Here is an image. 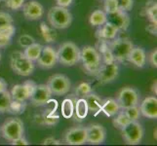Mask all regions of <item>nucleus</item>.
<instances>
[{
    "instance_id": "15",
    "label": "nucleus",
    "mask_w": 157,
    "mask_h": 146,
    "mask_svg": "<svg viewBox=\"0 0 157 146\" xmlns=\"http://www.w3.org/2000/svg\"><path fill=\"white\" fill-rule=\"evenodd\" d=\"M52 94L46 84L36 85V87L31 94L29 99L34 106H42L47 104L51 99Z\"/></svg>"
},
{
    "instance_id": "22",
    "label": "nucleus",
    "mask_w": 157,
    "mask_h": 146,
    "mask_svg": "<svg viewBox=\"0 0 157 146\" xmlns=\"http://www.w3.org/2000/svg\"><path fill=\"white\" fill-rule=\"evenodd\" d=\"M119 111H120V107H119V104L116 99H106L102 100L101 112H104L107 117H113Z\"/></svg>"
},
{
    "instance_id": "46",
    "label": "nucleus",
    "mask_w": 157,
    "mask_h": 146,
    "mask_svg": "<svg viewBox=\"0 0 157 146\" xmlns=\"http://www.w3.org/2000/svg\"><path fill=\"white\" fill-rule=\"evenodd\" d=\"M0 59H1V54H0Z\"/></svg>"
},
{
    "instance_id": "42",
    "label": "nucleus",
    "mask_w": 157,
    "mask_h": 146,
    "mask_svg": "<svg viewBox=\"0 0 157 146\" xmlns=\"http://www.w3.org/2000/svg\"><path fill=\"white\" fill-rule=\"evenodd\" d=\"M11 144L12 145H29V143L24 137H21L19 138L14 139L13 141H11Z\"/></svg>"
},
{
    "instance_id": "47",
    "label": "nucleus",
    "mask_w": 157,
    "mask_h": 146,
    "mask_svg": "<svg viewBox=\"0 0 157 146\" xmlns=\"http://www.w3.org/2000/svg\"><path fill=\"white\" fill-rule=\"evenodd\" d=\"M0 1H1V0H0Z\"/></svg>"
},
{
    "instance_id": "10",
    "label": "nucleus",
    "mask_w": 157,
    "mask_h": 146,
    "mask_svg": "<svg viewBox=\"0 0 157 146\" xmlns=\"http://www.w3.org/2000/svg\"><path fill=\"white\" fill-rule=\"evenodd\" d=\"M36 85L37 84L33 82V81L28 80L24 84H18L13 86L12 90L10 92L12 99L25 102L28 99H29L31 94L33 93V91L36 87Z\"/></svg>"
},
{
    "instance_id": "37",
    "label": "nucleus",
    "mask_w": 157,
    "mask_h": 146,
    "mask_svg": "<svg viewBox=\"0 0 157 146\" xmlns=\"http://www.w3.org/2000/svg\"><path fill=\"white\" fill-rule=\"evenodd\" d=\"M25 0H5L6 6L11 10H20L25 4Z\"/></svg>"
},
{
    "instance_id": "38",
    "label": "nucleus",
    "mask_w": 157,
    "mask_h": 146,
    "mask_svg": "<svg viewBox=\"0 0 157 146\" xmlns=\"http://www.w3.org/2000/svg\"><path fill=\"white\" fill-rule=\"evenodd\" d=\"M14 23L12 16L9 15L8 13L0 12V28L7 24H12Z\"/></svg>"
},
{
    "instance_id": "12",
    "label": "nucleus",
    "mask_w": 157,
    "mask_h": 146,
    "mask_svg": "<svg viewBox=\"0 0 157 146\" xmlns=\"http://www.w3.org/2000/svg\"><path fill=\"white\" fill-rule=\"evenodd\" d=\"M64 142L68 145H83L87 142V131L85 127H74L67 129L63 136Z\"/></svg>"
},
{
    "instance_id": "13",
    "label": "nucleus",
    "mask_w": 157,
    "mask_h": 146,
    "mask_svg": "<svg viewBox=\"0 0 157 146\" xmlns=\"http://www.w3.org/2000/svg\"><path fill=\"white\" fill-rule=\"evenodd\" d=\"M36 62L42 68L49 69L54 67L58 62L57 51L52 46H44L42 48L41 54Z\"/></svg>"
},
{
    "instance_id": "5",
    "label": "nucleus",
    "mask_w": 157,
    "mask_h": 146,
    "mask_svg": "<svg viewBox=\"0 0 157 146\" xmlns=\"http://www.w3.org/2000/svg\"><path fill=\"white\" fill-rule=\"evenodd\" d=\"M11 68L20 76H29L34 71V63L26 58L23 52L16 51L11 56Z\"/></svg>"
},
{
    "instance_id": "39",
    "label": "nucleus",
    "mask_w": 157,
    "mask_h": 146,
    "mask_svg": "<svg viewBox=\"0 0 157 146\" xmlns=\"http://www.w3.org/2000/svg\"><path fill=\"white\" fill-rule=\"evenodd\" d=\"M42 119L44 124H46L47 126H53L58 123L59 116H54L53 113H51V114H44L42 116Z\"/></svg>"
},
{
    "instance_id": "1",
    "label": "nucleus",
    "mask_w": 157,
    "mask_h": 146,
    "mask_svg": "<svg viewBox=\"0 0 157 146\" xmlns=\"http://www.w3.org/2000/svg\"><path fill=\"white\" fill-rule=\"evenodd\" d=\"M80 61L82 62L86 72L92 76H96L102 64V58L100 51L93 46H85L81 49Z\"/></svg>"
},
{
    "instance_id": "27",
    "label": "nucleus",
    "mask_w": 157,
    "mask_h": 146,
    "mask_svg": "<svg viewBox=\"0 0 157 146\" xmlns=\"http://www.w3.org/2000/svg\"><path fill=\"white\" fill-rule=\"evenodd\" d=\"M11 102H12V96L10 92L5 90L0 93V112H9Z\"/></svg>"
},
{
    "instance_id": "31",
    "label": "nucleus",
    "mask_w": 157,
    "mask_h": 146,
    "mask_svg": "<svg viewBox=\"0 0 157 146\" xmlns=\"http://www.w3.org/2000/svg\"><path fill=\"white\" fill-rule=\"evenodd\" d=\"M126 115L130 119V121H138L140 117V107L139 105H135L132 107H129L124 109Z\"/></svg>"
},
{
    "instance_id": "28",
    "label": "nucleus",
    "mask_w": 157,
    "mask_h": 146,
    "mask_svg": "<svg viewBox=\"0 0 157 146\" xmlns=\"http://www.w3.org/2000/svg\"><path fill=\"white\" fill-rule=\"evenodd\" d=\"M121 110L122 111H119L117 114L114 115V118H113V120H112L113 126L117 129H120L123 127H125L129 122H131L130 121V119L128 118V116L126 115L125 111H124L123 109H121Z\"/></svg>"
},
{
    "instance_id": "16",
    "label": "nucleus",
    "mask_w": 157,
    "mask_h": 146,
    "mask_svg": "<svg viewBox=\"0 0 157 146\" xmlns=\"http://www.w3.org/2000/svg\"><path fill=\"white\" fill-rule=\"evenodd\" d=\"M23 13L25 19L29 21L40 20L44 15V7L36 0H29L23 5Z\"/></svg>"
},
{
    "instance_id": "23",
    "label": "nucleus",
    "mask_w": 157,
    "mask_h": 146,
    "mask_svg": "<svg viewBox=\"0 0 157 146\" xmlns=\"http://www.w3.org/2000/svg\"><path fill=\"white\" fill-rule=\"evenodd\" d=\"M42 48H43V46L41 44L34 42V43H32V44H30L29 46L25 48L24 55L28 58H29L30 61L36 62L37 58H39L40 54H41Z\"/></svg>"
},
{
    "instance_id": "2",
    "label": "nucleus",
    "mask_w": 157,
    "mask_h": 146,
    "mask_svg": "<svg viewBox=\"0 0 157 146\" xmlns=\"http://www.w3.org/2000/svg\"><path fill=\"white\" fill-rule=\"evenodd\" d=\"M47 18L50 25L56 29L67 28L72 23V15L68 9L58 5L49 10Z\"/></svg>"
},
{
    "instance_id": "21",
    "label": "nucleus",
    "mask_w": 157,
    "mask_h": 146,
    "mask_svg": "<svg viewBox=\"0 0 157 146\" xmlns=\"http://www.w3.org/2000/svg\"><path fill=\"white\" fill-rule=\"evenodd\" d=\"M84 99L86 102H87L89 111L93 112L94 115L99 114L101 110V104H102V99L101 97L97 94H94L91 92V93L86 95Z\"/></svg>"
},
{
    "instance_id": "19",
    "label": "nucleus",
    "mask_w": 157,
    "mask_h": 146,
    "mask_svg": "<svg viewBox=\"0 0 157 146\" xmlns=\"http://www.w3.org/2000/svg\"><path fill=\"white\" fill-rule=\"evenodd\" d=\"M147 53L140 47H133L132 51L130 52L127 61H129L135 66L142 68L147 64Z\"/></svg>"
},
{
    "instance_id": "29",
    "label": "nucleus",
    "mask_w": 157,
    "mask_h": 146,
    "mask_svg": "<svg viewBox=\"0 0 157 146\" xmlns=\"http://www.w3.org/2000/svg\"><path fill=\"white\" fill-rule=\"evenodd\" d=\"M74 113V102L70 99H66L62 102V115L66 119H69Z\"/></svg>"
},
{
    "instance_id": "40",
    "label": "nucleus",
    "mask_w": 157,
    "mask_h": 146,
    "mask_svg": "<svg viewBox=\"0 0 157 146\" xmlns=\"http://www.w3.org/2000/svg\"><path fill=\"white\" fill-rule=\"evenodd\" d=\"M147 61L149 62V64L152 67H157V49L155 48L154 50L150 52L148 57H147Z\"/></svg>"
},
{
    "instance_id": "45",
    "label": "nucleus",
    "mask_w": 157,
    "mask_h": 146,
    "mask_svg": "<svg viewBox=\"0 0 157 146\" xmlns=\"http://www.w3.org/2000/svg\"><path fill=\"white\" fill-rule=\"evenodd\" d=\"M11 40H6V39H2L0 38V48H3V47H6L7 45H9Z\"/></svg>"
},
{
    "instance_id": "35",
    "label": "nucleus",
    "mask_w": 157,
    "mask_h": 146,
    "mask_svg": "<svg viewBox=\"0 0 157 146\" xmlns=\"http://www.w3.org/2000/svg\"><path fill=\"white\" fill-rule=\"evenodd\" d=\"M118 10L124 11V12H129L133 8L134 2L133 0H116Z\"/></svg>"
},
{
    "instance_id": "4",
    "label": "nucleus",
    "mask_w": 157,
    "mask_h": 146,
    "mask_svg": "<svg viewBox=\"0 0 157 146\" xmlns=\"http://www.w3.org/2000/svg\"><path fill=\"white\" fill-rule=\"evenodd\" d=\"M1 137L8 140L13 141L14 139L23 137L24 134V123L18 117H10L4 121L0 127Z\"/></svg>"
},
{
    "instance_id": "26",
    "label": "nucleus",
    "mask_w": 157,
    "mask_h": 146,
    "mask_svg": "<svg viewBox=\"0 0 157 146\" xmlns=\"http://www.w3.org/2000/svg\"><path fill=\"white\" fill-rule=\"evenodd\" d=\"M145 15L151 21L153 25L157 24V3L156 1H149L147 4V7L144 9Z\"/></svg>"
},
{
    "instance_id": "9",
    "label": "nucleus",
    "mask_w": 157,
    "mask_h": 146,
    "mask_svg": "<svg viewBox=\"0 0 157 146\" xmlns=\"http://www.w3.org/2000/svg\"><path fill=\"white\" fill-rule=\"evenodd\" d=\"M120 109L139 105L140 103V94L137 89L133 87H123L117 95L116 99Z\"/></svg>"
},
{
    "instance_id": "17",
    "label": "nucleus",
    "mask_w": 157,
    "mask_h": 146,
    "mask_svg": "<svg viewBox=\"0 0 157 146\" xmlns=\"http://www.w3.org/2000/svg\"><path fill=\"white\" fill-rule=\"evenodd\" d=\"M107 21H109L114 25L118 31H126L130 26L131 19H130V16L127 14V12L117 10L116 12L107 15Z\"/></svg>"
},
{
    "instance_id": "25",
    "label": "nucleus",
    "mask_w": 157,
    "mask_h": 146,
    "mask_svg": "<svg viewBox=\"0 0 157 146\" xmlns=\"http://www.w3.org/2000/svg\"><path fill=\"white\" fill-rule=\"evenodd\" d=\"M75 105H74V112H75V115L78 119L82 120V119H85L86 116L88 115V105H87V102H86L85 99L83 97H79V99L74 102Z\"/></svg>"
},
{
    "instance_id": "7",
    "label": "nucleus",
    "mask_w": 157,
    "mask_h": 146,
    "mask_svg": "<svg viewBox=\"0 0 157 146\" xmlns=\"http://www.w3.org/2000/svg\"><path fill=\"white\" fill-rule=\"evenodd\" d=\"M122 138L126 144L129 145H138L142 142L144 131L142 124L138 121L129 122L125 127L121 129Z\"/></svg>"
},
{
    "instance_id": "14",
    "label": "nucleus",
    "mask_w": 157,
    "mask_h": 146,
    "mask_svg": "<svg viewBox=\"0 0 157 146\" xmlns=\"http://www.w3.org/2000/svg\"><path fill=\"white\" fill-rule=\"evenodd\" d=\"M87 142L93 145H100L105 142L106 137L105 129L100 124H91L86 127Z\"/></svg>"
},
{
    "instance_id": "6",
    "label": "nucleus",
    "mask_w": 157,
    "mask_h": 146,
    "mask_svg": "<svg viewBox=\"0 0 157 146\" xmlns=\"http://www.w3.org/2000/svg\"><path fill=\"white\" fill-rule=\"evenodd\" d=\"M133 47L134 44L128 38H114L108 44V48H109L113 59L119 62L127 61Z\"/></svg>"
},
{
    "instance_id": "43",
    "label": "nucleus",
    "mask_w": 157,
    "mask_h": 146,
    "mask_svg": "<svg viewBox=\"0 0 157 146\" xmlns=\"http://www.w3.org/2000/svg\"><path fill=\"white\" fill-rule=\"evenodd\" d=\"M58 6H61V7H64V8H67L69 7L70 5L72 4L73 0H56Z\"/></svg>"
},
{
    "instance_id": "20",
    "label": "nucleus",
    "mask_w": 157,
    "mask_h": 146,
    "mask_svg": "<svg viewBox=\"0 0 157 146\" xmlns=\"http://www.w3.org/2000/svg\"><path fill=\"white\" fill-rule=\"evenodd\" d=\"M99 28H100L97 30V37H98L99 40L109 41L116 38L118 29L109 21H106Z\"/></svg>"
},
{
    "instance_id": "8",
    "label": "nucleus",
    "mask_w": 157,
    "mask_h": 146,
    "mask_svg": "<svg viewBox=\"0 0 157 146\" xmlns=\"http://www.w3.org/2000/svg\"><path fill=\"white\" fill-rule=\"evenodd\" d=\"M48 88H49L52 95L62 96L67 95L71 88L70 80L63 74H55L51 76L47 81Z\"/></svg>"
},
{
    "instance_id": "11",
    "label": "nucleus",
    "mask_w": 157,
    "mask_h": 146,
    "mask_svg": "<svg viewBox=\"0 0 157 146\" xmlns=\"http://www.w3.org/2000/svg\"><path fill=\"white\" fill-rule=\"evenodd\" d=\"M119 73V67L116 62H104L101 66L96 77L101 84H108L112 82Z\"/></svg>"
},
{
    "instance_id": "18",
    "label": "nucleus",
    "mask_w": 157,
    "mask_h": 146,
    "mask_svg": "<svg viewBox=\"0 0 157 146\" xmlns=\"http://www.w3.org/2000/svg\"><path fill=\"white\" fill-rule=\"evenodd\" d=\"M140 115L148 119L157 118V99L155 96H147L142 101L140 106Z\"/></svg>"
},
{
    "instance_id": "30",
    "label": "nucleus",
    "mask_w": 157,
    "mask_h": 146,
    "mask_svg": "<svg viewBox=\"0 0 157 146\" xmlns=\"http://www.w3.org/2000/svg\"><path fill=\"white\" fill-rule=\"evenodd\" d=\"M16 28L14 24H7L0 28V38L6 39V40H11L13 35L15 34Z\"/></svg>"
},
{
    "instance_id": "33",
    "label": "nucleus",
    "mask_w": 157,
    "mask_h": 146,
    "mask_svg": "<svg viewBox=\"0 0 157 146\" xmlns=\"http://www.w3.org/2000/svg\"><path fill=\"white\" fill-rule=\"evenodd\" d=\"M25 108V102L17 101V100H13L12 99V102H11V105H10L9 112L13 113V114H20V113L24 112Z\"/></svg>"
},
{
    "instance_id": "36",
    "label": "nucleus",
    "mask_w": 157,
    "mask_h": 146,
    "mask_svg": "<svg viewBox=\"0 0 157 146\" xmlns=\"http://www.w3.org/2000/svg\"><path fill=\"white\" fill-rule=\"evenodd\" d=\"M18 42H19V44H20L21 47L25 48V47L29 46L30 44H32V43H34L35 39L32 36L29 35V34H23V35H21L19 37Z\"/></svg>"
},
{
    "instance_id": "44",
    "label": "nucleus",
    "mask_w": 157,
    "mask_h": 146,
    "mask_svg": "<svg viewBox=\"0 0 157 146\" xmlns=\"http://www.w3.org/2000/svg\"><path fill=\"white\" fill-rule=\"evenodd\" d=\"M7 86H8V84L6 81H5V79L0 77V93L5 90H7Z\"/></svg>"
},
{
    "instance_id": "34",
    "label": "nucleus",
    "mask_w": 157,
    "mask_h": 146,
    "mask_svg": "<svg viewBox=\"0 0 157 146\" xmlns=\"http://www.w3.org/2000/svg\"><path fill=\"white\" fill-rule=\"evenodd\" d=\"M118 10L116 0H105L104 3V11L108 15L116 12Z\"/></svg>"
},
{
    "instance_id": "3",
    "label": "nucleus",
    "mask_w": 157,
    "mask_h": 146,
    "mask_svg": "<svg viewBox=\"0 0 157 146\" xmlns=\"http://www.w3.org/2000/svg\"><path fill=\"white\" fill-rule=\"evenodd\" d=\"M58 62L64 66H72L80 62V49L73 42H64L57 51Z\"/></svg>"
},
{
    "instance_id": "41",
    "label": "nucleus",
    "mask_w": 157,
    "mask_h": 146,
    "mask_svg": "<svg viewBox=\"0 0 157 146\" xmlns=\"http://www.w3.org/2000/svg\"><path fill=\"white\" fill-rule=\"evenodd\" d=\"M43 145H61V141L59 140H58L57 138H55L54 137H49L45 138L44 140H43L42 142Z\"/></svg>"
},
{
    "instance_id": "32",
    "label": "nucleus",
    "mask_w": 157,
    "mask_h": 146,
    "mask_svg": "<svg viewBox=\"0 0 157 146\" xmlns=\"http://www.w3.org/2000/svg\"><path fill=\"white\" fill-rule=\"evenodd\" d=\"M76 95L79 96V97H84L89 95L91 92H92V87L91 85L87 82H83V83H80L77 88H76Z\"/></svg>"
},
{
    "instance_id": "24",
    "label": "nucleus",
    "mask_w": 157,
    "mask_h": 146,
    "mask_svg": "<svg viewBox=\"0 0 157 146\" xmlns=\"http://www.w3.org/2000/svg\"><path fill=\"white\" fill-rule=\"evenodd\" d=\"M107 21V14L104 10H95L90 15L89 23L92 26H101Z\"/></svg>"
}]
</instances>
